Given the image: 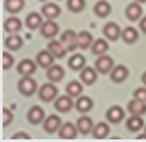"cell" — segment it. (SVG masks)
<instances>
[{"label":"cell","mask_w":146,"mask_h":142,"mask_svg":"<svg viewBox=\"0 0 146 142\" xmlns=\"http://www.w3.org/2000/svg\"><path fill=\"white\" fill-rule=\"evenodd\" d=\"M17 89L23 96L31 97L37 92V82L31 76H23L17 82Z\"/></svg>","instance_id":"6da1fadb"},{"label":"cell","mask_w":146,"mask_h":142,"mask_svg":"<svg viewBox=\"0 0 146 142\" xmlns=\"http://www.w3.org/2000/svg\"><path fill=\"white\" fill-rule=\"evenodd\" d=\"M58 94V89L56 88L54 82H46V84L41 85V88L38 89V98L42 102H50L57 98Z\"/></svg>","instance_id":"7a4b0ae2"},{"label":"cell","mask_w":146,"mask_h":142,"mask_svg":"<svg viewBox=\"0 0 146 142\" xmlns=\"http://www.w3.org/2000/svg\"><path fill=\"white\" fill-rule=\"evenodd\" d=\"M60 41L64 44L68 52H74L78 48V33H76L73 29H66L62 32Z\"/></svg>","instance_id":"3957f363"},{"label":"cell","mask_w":146,"mask_h":142,"mask_svg":"<svg viewBox=\"0 0 146 142\" xmlns=\"http://www.w3.org/2000/svg\"><path fill=\"white\" fill-rule=\"evenodd\" d=\"M94 68H96L97 72L100 74L110 73L111 69L114 68V60L110 56H108V54H101L100 57L96 60V62H94Z\"/></svg>","instance_id":"277c9868"},{"label":"cell","mask_w":146,"mask_h":142,"mask_svg":"<svg viewBox=\"0 0 146 142\" xmlns=\"http://www.w3.org/2000/svg\"><path fill=\"white\" fill-rule=\"evenodd\" d=\"M58 31H60V27L54 20H46L40 27V33H41L42 37L50 38V40L58 35Z\"/></svg>","instance_id":"5b68a950"},{"label":"cell","mask_w":146,"mask_h":142,"mask_svg":"<svg viewBox=\"0 0 146 142\" xmlns=\"http://www.w3.org/2000/svg\"><path fill=\"white\" fill-rule=\"evenodd\" d=\"M78 129H77V125L72 122H65L62 123L61 127L58 129V137L61 139H74L77 138L78 135Z\"/></svg>","instance_id":"8992f818"},{"label":"cell","mask_w":146,"mask_h":142,"mask_svg":"<svg viewBox=\"0 0 146 142\" xmlns=\"http://www.w3.org/2000/svg\"><path fill=\"white\" fill-rule=\"evenodd\" d=\"M17 73L21 76H31L37 69V62L31 60V58H24L17 64Z\"/></svg>","instance_id":"52a82bcc"},{"label":"cell","mask_w":146,"mask_h":142,"mask_svg":"<svg viewBox=\"0 0 146 142\" xmlns=\"http://www.w3.org/2000/svg\"><path fill=\"white\" fill-rule=\"evenodd\" d=\"M73 97H70L69 94H65V96H60L54 100V109L60 113H68V111L72 110V107L74 106L73 104Z\"/></svg>","instance_id":"ba28073f"},{"label":"cell","mask_w":146,"mask_h":142,"mask_svg":"<svg viewBox=\"0 0 146 142\" xmlns=\"http://www.w3.org/2000/svg\"><path fill=\"white\" fill-rule=\"evenodd\" d=\"M27 119L28 122L32 123V125H38V123H42L44 119H45V111L42 110V107L37 106H32L27 113Z\"/></svg>","instance_id":"9c48e42d"},{"label":"cell","mask_w":146,"mask_h":142,"mask_svg":"<svg viewBox=\"0 0 146 142\" xmlns=\"http://www.w3.org/2000/svg\"><path fill=\"white\" fill-rule=\"evenodd\" d=\"M106 119H108L110 123H119L125 118V110L119 105H113L106 110Z\"/></svg>","instance_id":"30bf717a"},{"label":"cell","mask_w":146,"mask_h":142,"mask_svg":"<svg viewBox=\"0 0 146 142\" xmlns=\"http://www.w3.org/2000/svg\"><path fill=\"white\" fill-rule=\"evenodd\" d=\"M61 118L56 114H50L48 115L45 119H44V122H42V127H44V131L46 133H56V131L61 127Z\"/></svg>","instance_id":"8fae6325"},{"label":"cell","mask_w":146,"mask_h":142,"mask_svg":"<svg viewBox=\"0 0 146 142\" xmlns=\"http://www.w3.org/2000/svg\"><path fill=\"white\" fill-rule=\"evenodd\" d=\"M121 28L115 23H106L102 28V33L109 41H117L121 37Z\"/></svg>","instance_id":"7c38bea8"},{"label":"cell","mask_w":146,"mask_h":142,"mask_svg":"<svg viewBox=\"0 0 146 142\" xmlns=\"http://www.w3.org/2000/svg\"><path fill=\"white\" fill-rule=\"evenodd\" d=\"M54 60H56V57H54L48 49L40 50L37 53V56H36V62H37V65L40 66V68H44V69H48L49 66L53 65Z\"/></svg>","instance_id":"4fadbf2b"},{"label":"cell","mask_w":146,"mask_h":142,"mask_svg":"<svg viewBox=\"0 0 146 142\" xmlns=\"http://www.w3.org/2000/svg\"><path fill=\"white\" fill-rule=\"evenodd\" d=\"M64 76H65V70H64V68H62L61 65H56V64H53L52 66H49L48 69H46V78H48V81H50V82H60V81H62V78H64Z\"/></svg>","instance_id":"5bb4252c"},{"label":"cell","mask_w":146,"mask_h":142,"mask_svg":"<svg viewBox=\"0 0 146 142\" xmlns=\"http://www.w3.org/2000/svg\"><path fill=\"white\" fill-rule=\"evenodd\" d=\"M127 111L133 115H143L146 114V102L138 98H133L127 102Z\"/></svg>","instance_id":"9a60e30c"},{"label":"cell","mask_w":146,"mask_h":142,"mask_svg":"<svg viewBox=\"0 0 146 142\" xmlns=\"http://www.w3.org/2000/svg\"><path fill=\"white\" fill-rule=\"evenodd\" d=\"M48 50L56 58H64L66 56V53H68V50L64 46V44L61 41H58V40H53V38L48 42Z\"/></svg>","instance_id":"2e32d148"},{"label":"cell","mask_w":146,"mask_h":142,"mask_svg":"<svg viewBox=\"0 0 146 142\" xmlns=\"http://www.w3.org/2000/svg\"><path fill=\"white\" fill-rule=\"evenodd\" d=\"M41 15L45 16L46 20H54L61 15V8L56 3H46L41 8Z\"/></svg>","instance_id":"e0dca14e"},{"label":"cell","mask_w":146,"mask_h":142,"mask_svg":"<svg viewBox=\"0 0 146 142\" xmlns=\"http://www.w3.org/2000/svg\"><path fill=\"white\" fill-rule=\"evenodd\" d=\"M129 76V69L125 65H115L110 72V80L115 84H121Z\"/></svg>","instance_id":"ac0fdd59"},{"label":"cell","mask_w":146,"mask_h":142,"mask_svg":"<svg viewBox=\"0 0 146 142\" xmlns=\"http://www.w3.org/2000/svg\"><path fill=\"white\" fill-rule=\"evenodd\" d=\"M125 15H126L127 20L130 21H137V20L141 19L142 16V7L138 1H133L126 7L125 9Z\"/></svg>","instance_id":"d6986e66"},{"label":"cell","mask_w":146,"mask_h":142,"mask_svg":"<svg viewBox=\"0 0 146 142\" xmlns=\"http://www.w3.org/2000/svg\"><path fill=\"white\" fill-rule=\"evenodd\" d=\"M74 107L78 113H82V114H86L93 109V100L88 96H80L77 97V101L74 104Z\"/></svg>","instance_id":"ffe728a7"},{"label":"cell","mask_w":146,"mask_h":142,"mask_svg":"<svg viewBox=\"0 0 146 142\" xmlns=\"http://www.w3.org/2000/svg\"><path fill=\"white\" fill-rule=\"evenodd\" d=\"M98 77V72L96 68H90V66H85L84 69L81 70L80 78L85 85H93L97 81Z\"/></svg>","instance_id":"44dd1931"},{"label":"cell","mask_w":146,"mask_h":142,"mask_svg":"<svg viewBox=\"0 0 146 142\" xmlns=\"http://www.w3.org/2000/svg\"><path fill=\"white\" fill-rule=\"evenodd\" d=\"M77 129H78V131H80L81 134H89V133H92L93 131V119L90 118V117H88V115H82V117H80V118L77 119Z\"/></svg>","instance_id":"7402d4cb"},{"label":"cell","mask_w":146,"mask_h":142,"mask_svg":"<svg viewBox=\"0 0 146 142\" xmlns=\"http://www.w3.org/2000/svg\"><path fill=\"white\" fill-rule=\"evenodd\" d=\"M93 12H94V15H96L97 17L104 19V17H106V16L110 15L111 5L109 4V1H106V0H100V1H97V3L94 4Z\"/></svg>","instance_id":"603a6c76"},{"label":"cell","mask_w":146,"mask_h":142,"mask_svg":"<svg viewBox=\"0 0 146 142\" xmlns=\"http://www.w3.org/2000/svg\"><path fill=\"white\" fill-rule=\"evenodd\" d=\"M4 42H5V48H7V49L12 50V52H16V50H19L20 48L23 46L24 40L21 36L16 35V33H11V35L5 38Z\"/></svg>","instance_id":"cb8c5ba5"},{"label":"cell","mask_w":146,"mask_h":142,"mask_svg":"<svg viewBox=\"0 0 146 142\" xmlns=\"http://www.w3.org/2000/svg\"><path fill=\"white\" fill-rule=\"evenodd\" d=\"M4 27V31L8 32V33H16V32H19L23 27V24H21V20L19 17H15V16H11V17H8L3 24Z\"/></svg>","instance_id":"d4e9b609"},{"label":"cell","mask_w":146,"mask_h":142,"mask_svg":"<svg viewBox=\"0 0 146 142\" xmlns=\"http://www.w3.org/2000/svg\"><path fill=\"white\" fill-rule=\"evenodd\" d=\"M85 64H86V58L80 53L73 54L72 57H69V60H68V66L72 70H76V72H80V70L84 69Z\"/></svg>","instance_id":"484cf974"},{"label":"cell","mask_w":146,"mask_h":142,"mask_svg":"<svg viewBox=\"0 0 146 142\" xmlns=\"http://www.w3.org/2000/svg\"><path fill=\"white\" fill-rule=\"evenodd\" d=\"M25 25H27V28H29L31 31H36L37 28H40L42 25L41 15L37 13V12H31V13L27 15V17H25Z\"/></svg>","instance_id":"4316f807"},{"label":"cell","mask_w":146,"mask_h":142,"mask_svg":"<svg viewBox=\"0 0 146 142\" xmlns=\"http://www.w3.org/2000/svg\"><path fill=\"white\" fill-rule=\"evenodd\" d=\"M90 50H92V53L94 56L105 54L109 50V42L105 38H97L96 41H93L92 46H90Z\"/></svg>","instance_id":"83f0119b"},{"label":"cell","mask_w":146,"mask_h":142,"mask_svg":"<svg viewBox=\"0 0 146 142\" xmlns=\"http://www.w3.org/2000/svg\"><path fill=\"white\" fill-rule=\"evenodd\" d=\"M24 5H25V1L24 0H5L4 1V8L8 13L11 15H16L19 13L20 11H23Z\"/></svg>","instance_id":"f1b7e54d"},{"label":"cell","mask_w":146,"mask_h":142,"mask_svg":"<svg viewBox=\"0 0 146 142\" xmlns=\"http://www.w3.org/2000/svg\"><path fill=\"white\" fill-rule=\"evenodd\" d=\"M143 127L142 115H133L131 114L126 119V129L129 131H139Z\"/></svg>","instance_id":"f546056e"},{"label":"cell","mask_w":146,"mask_h":142,"mask_svg":"<svg viewBox=\"0 0 146 142\" xmlns=\"http://www.w3.org/2000/svg\"><path fill=\"white\" fill-rule=\"evenodd\" d=\"M109 131H110V127L106 122H98L96 126L93 127L92 134L96 139H104L109 135Z\"/></svg>","instance_id":"4dcf8cb0"},{"label":"cell","mask_w":146,"mask_h":142,"mask_svg":"<svg viewBox=\"0 0 146 142\" xmlns=\"http://www.w3.org/2000/svg\"><path fill=\"white\" fill-rule=\"evenodd\" d=\"M121 37L126 44H134L138 40V31L134 27H126L121 32Z\"/></svg>","instance_id":"1f68e13d"},{"label":"cell","mask_w":146,"mask_h":142,"mask_svg":"<svg viewBox=\"0 0 146 142\" xmlns=\"http://www.w3.org/2000/svg\"><path fill=\"white\" fill-rule=\"evenodd\" d=\"M65 90H66V94H69L73 98H77V97L81 96L84 88H82V85H81L78 81L73 80V81H70V82H68V85L65 86Z\"/></svg>","instance_id":"d6a6232c"},{"label":"cell","mask_w":146,"mask_h":142,"mask_svg":"<svg viewBox=\"0 0 146 142\" xmlns=\"http://www.w3.org/2000/svg\"><path fill=\"white\" fill-rule=\"evenodd\" d=\"M93 44V36L88 31H81L78 33V48L80 49H88Z\"/></svg>","instance_id":"836d02e7"},{"label":"cell","mask_w":146,"mask_h":142,"mask_svg":"<svg viewBox=\"0 0 146 142\" xmlns=\"http://www.w3.org/2000/svg\"><path fill=\"white\" fill-rule=\"evenodd\" d=\"M85 0H68L66 1V7L73 13H80L85 8Z\"/></svg>","instance_id":"e575fe53"},{"label":"cell","mask_w":146,"mask_h":142,"mask_svg":"<svg viewBox=\"0 0 146 142\" xmlns=\"http://www.w3.org/2000/svg\"><path fill=\"white\" fill-rule=\"evenodd\" d=\"M13 121V113H12L9 109L7 107H4L3 110H1V125L4 127L5 126H9Z\"/></svg>","instance_id":"d590c367"},{"label":"cell","mask_w":146,"mask_h":142,"mask_svg":"<svg viewBox=\"0 0 146 142\" xmlns=\"http://www.w3.org/2000/svg\"><path fill=\"white\" fill-rule=\"evenodd\" d=\"M13 64H15L13 56L11 53H8V52H4L3 53V69L4 70L11 69L12 66H13Z\"/></svg>","instance_id":"8d00e7d4"},{"label":"cell","mask_w":146,"mask_h":142,"mask_svg":"<svg viewBox=\"0 0 146 142\" xmlns=\"http://www.w3.org/2000/svg\"><path fill=\"white\" fill-rule=\"evenodd\" d=\"M133 97L146 102V88H137L134 92H133Z\"/></svg>","instance_id":"74e56055"},{"label":"cell","mask_w":146,"mask_h":142,"mask_svg":"<svg viewBox=\"0 0 146 142\" xmlns=\"http://www.w3.org/2000/svg\"><path fill=\"white\" fill-rule=\"evenodd\" d=\"M139 29L146 35V16H143L142 19L139 20Z\"/></svg>","instance_id":"f35d334b"},{"label":"cell","mask_w":146,"mask_h":142,"mask_svg":"<svg viewBox=\"0 0 146 142\" xmlns=\"http://www.w3.org/2000/svg\"><path fill=\"white\" fill-rule=\"evenodd\" d=\"M12 138H15V139H17V138H24V139H28V138H29V135H28L27 133H23V131H20V133H16V134H13V135H12Z\"/></svg>","instance_id":"ab89813d"},{"label":"cell","mask_w":146,"mask_h":142,"mask_svg":"<svg viewBox=\"0 0 146 142\" xmlns=\"http://www.w3.org/2000/svg\"><path fill=\"white\" fill-rule=\"evenodd\" d=\"M141 81L143 82V85L146 86V72H143V74H142V77H141Z\"/></svg>","instance_id":"60d3db41"},{"label":"cell","mask_w":146,"mask_h":142,"mask_svg":"<svg viewBox=\"0 0 146 142\" xmlns=\"http://www.w3.org/2000/svg\"><path fill=\"white\" fill-rule=\"evenodd\" d=\"M137 138H138V139H146V133H145V131H143L142 134L137 135Z\"/></svg>","instance_id":"b9f144b4"},{"label":"cell","mask_w":146,"mask_h":142,"mask_svg":"<svg viewBox=\"0 0 146 142\" xmlns=\"http://www.w3.org/2000/svg\"><path fill=\"white\" fill-rule=\"evenodd\" d=\"M134 1H138V3H146V0H134Z\"/></svg>","instance_id":"7bdbcfd3"},{"label":"cell","mask_w":146,"mask_h":142,"mask_svg":"<svg viewBox=\"0 0 146 142\" xmlns=\"http://www.w3.org/2000/svg\"><path fill=\"white\" fill-rule=\"evenodd\" d=\"M40 1H46V0H40Z\"/></svg>","instance_id":"ee69618b"},{"label":"cell","mask_w":146,"mask_h":142,"mask_svg":"<svg viewBox=\"0 0 146 142\" xmlns=\"http://www.w3.org/2000/svg\"><path fill=\"white\" fill-rule=\"evenodd\" d=\"M145 133H146V126H145Z\"/></svg>","instance_id":"f6af8a7d"}]
</instances>
